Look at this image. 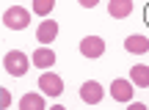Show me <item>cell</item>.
Masks as SVG:
<instances>
[{"label":"cell","instance_id":"8","mask_svg":"<svg viewBox=\"0 0 149 110\" xmlns=\"http://www.w3.org/2000/svg\"><path fill=\"white\" fill-rule=\"evenodd\" d=\"M124 50L133 55H144V53H149V39L141 36V33H133V36L124 39Z\"/></svg>","mask_w":149,"mask_h":110},{"label":"cell","instance_id":"10","mask_svg":"<svg viewBox=\"0 0 149 110\" xmlns=\"http://www.w3.org/2000/svg\"><path fill=\"white\" fill-rule=\"evenodd\" d=\"M130 80H133L135 88H149V66L146 63H135L130 69Z\"/></svg>","mask_w":149,"mask_h":110},{"label":"cell","instance_id":"6","mask_svg":"<svg viewBox=\"0 0 149 110\" xmlns=\"http://www.w3.org/2000/svg\"><path fill=\"white\" fill-rule=\"evenodd\" d=\"M102 85L97 83V80H86L83 85H80V99L86 102V105H100L102 102Z\"/></svg>","mask_w":149,"mask_h":110},{"label":"cell","instance_id":"9","mask_svg":"<svg viewBox=\"0 0 149 110\" xmlns=\"http://www.w3.org/2000/svg\"><path fill=\"white\" fill-rule=\"evenodd\" d=\"M108 14L113 19H127L133 14V0H111L108 3Z\"/></svg>","mask_w":149,"mask_h":110},{"label":"cell","instance_id":"1","mask_svg":"<svg viewBox=\"0 0 149 110\" xmlns=\"http://www.w3.org/2000/svg\"><path fill=\"white\" fill-rule=\"evenodd\" d=\"M31 63H33V61H31L25 53H19V50H11V53H6V58H3L6 72L14 74V77H25L28 69H31Z\"/></svg>","mask_w":149,"mask_h":110},{"label":"cell","instance_id":"15","mask_svg":"<svg viewBox=\"0 0 149 110\" xmlns=\"http://www.w3.org/2000/svg\"><path fill=\"white\" fill-rule=\"evenodd\" d=\"M77 3H80V6H83V8H94V6H97V3H100V0H77Z\"/></svg>","mask_w":149,"mask_h":110},{"label":"cell","instance_id":"12","mask_svg":"<svg viewBox=\"0 0 149 110\" xmlns=\"http://www.w3.org/2000/svg\"><path fill=\"white\" fill-rule=\"evenodd\" d=\"M19 110H44V96L42 94H25L19 99Z\"/></svg>","mask_w":149,"mask_h":110},{"label":"cell","instance_id":"2","mask_svg":"<svg viewBox=\"0 0 149 110\" xmlns=\"http://www.w3.org/2000/svg\"><path fill=\"white\" fill-rule=\"evenodd\" d=\"M28 22H31V11L22 8V6L6 8V14H3V25H6V28H11V30H25Z\"/></svg>","mask_w":149,"mask_h":110},{"label":"cell","instance_id":"11","mask_svg":"<svg viewBox=\"0 0 149 110\" xmlns=\"http://www.w3.org/2000/svg\"><path fill=\"white\" fill-rule=\"evenodd\" d=\"M31 61H33V66H39V69H50V66H55V53L50 47H39Z\"/></svg>","mask_w":149,"mask_h":110},{"label":"cell","instance_id":"4","mask_svg":"<svg viewBox=\"0 0 149 110\" xmlns=\"http://www.w3.org/2000/svg\"><path fill=\"white\" fill-rule=\"evenodd\" d=\"M133 94H135L133 80L119 77V80H113V83H111V96H113L116 102H133Z\"/></svg>","mask_w":149,"mask_h":110},{"label":"cell","instance_id":"14","mask_svg":"<svg viewBox=\"0 0 149 110\" xmlns=\"http://www.w3.org/2000/svg\"><path fill=\"white\" fill-rule=\"evenodd\" d=\"M11 105V94H8V88H3L0 91V107H8Z\"/></svg>","mask_w":149,"mask_h":110},{"label":"cell","instance_id":"3","mask_svg":"<svg viewBox=\"0 0 149 110\" xmlns=\"http://www.w3.org/2000/svg\"><path fill=\"white\" fill-rule=\"evenodd\" d=\"M39 88H42V94H47V96H61L64 94V80H61L55 72H44L42 77H39Z\"/></svg>","mask_w":149,"mask_h":110},{"label":"cell","instance_id":"13","mask_svg":"<svg viewBox=\"0 0 149 110\" xmlns=\"http://www.w3.org/2000/svg\"><path fill=\"white\" fill-rule=\"evenodd\" d=\"M53 8H55V0H33V14L39 17H47Z\"/></svg>","mask_w":149,"mask_h":110},{"label":"cell","instance_id":"16","mask_svg":"<svg viewBox=\"0 0 149 110\" xmlns=\"http://www.w3.org/2000/svg\"><path fill=\"white\" fill-rule=\"evenodd\" d=\"M146 25H149V6H146Z\"/></svg>","mask_w":149,"mask_h":110},{"label":"cell","instance_id":"7","mask_svg":"<svg viewBox=\"0 0 149 110\" xmlns=\"http://www.w3.org/2000/svg\"><path fill=\"white\" fill-rule=\"evenodd\" d=\"M55 36H58V22H55V19L39 22V30H36V42L39 44H53Z\"/></svg>","mask_w":149,"mask_h":110},{"label":"cell","instance_id":"5","mask_svg":"<svg viewBox=\"0 0 149 110\" xmlns=\"http://www.w3.org/2000/svg\"><path fill=\"white\" fill-rule=\"evenodd\" d=\"M80 53H83V58L97 61V58L105 55V42H102L100 36H86L83 42H80Z\"/></svg>","mask_w":149,"mask_h":110}]
</instances>
